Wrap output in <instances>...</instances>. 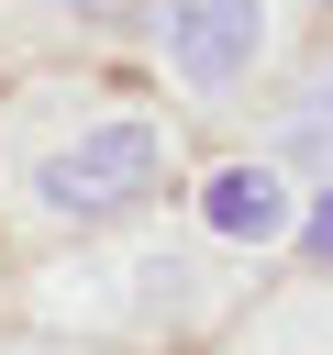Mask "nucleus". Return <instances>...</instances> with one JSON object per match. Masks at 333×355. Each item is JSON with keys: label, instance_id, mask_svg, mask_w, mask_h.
<instances>
[{"label": "nucleus", "instance_id": "20e7f679", "mask_svg": "<svg viewBox=\"0 0 333 355\" xmlns=\"http://www.w3.org/2000/svg\"><path fill=\"white\" fill-rule=\"evenodd\" d=\"M278 144H289L300 166H322V178H333V78H322V89L289 111V133H278Z\"/></svg>", "mask_w": 333, "mask_h": 355}, {"label": "nucleus", "instance_id": "7ed1b4c3", "mask_svg": "<svg viewBox=\"0 0 333 355\" xmlns=\"http://www.w3.org/2000/svg\"><path fill=\"white\" fill-rule=\"evenodd\" d=\"M200 211H211V233L266 244V233H289V178H278V166H211Z\"/></svg>", "mask_w": 333, "mask_h": 355}, {"label": "nucleus", "instance_id": "39448f33", "mask_svg": "<svg viewBox=\"0 0 333 355\" xmlns=\"http://www.w3.org/2000/svg\"><path fill=\"white\" fill-rule=\"evenodd\" d=\"M300 255H311V266H333V189L311 200V222H300Z\"/></svg>", "mask_w": 333, "mask_h": 355}, {"label": "nucleus", "instance_id": "f03ea898", "mask_svg": "<svg viewBox=\"0 0 333 355\" xmlns=\"http://www.w3.org/2000/svg\"><path fill=\"white\" fill-rule=\"evenodd\" d=\"M155 55L178 89L222 100L233 78H255L266 55V0H155Z\"/></svg>", "mask_w": 333, "mask_h": 355}, {"label": "nucleus", "instance_id": "423d86ee", "mask_svg": "<svg viewBox=\"0 0 333 355\" xmlns=\"http://www.w3.org/2000/svg\"><path fill=\"white\" fill-rule=\"evenodd\" d=\"M67 11H133V0H67Z\"/></svg>", "mask_w": 333, "mask_h": 355}, {"label": "nucleus", "instance_id": "f257e3e1", "mask_svg": "<svg viewBox=\"0 0 333 355\" xmlns=\"http://www.w3.org/2000/svg\"><path fill=\"white\" fill-rule=\"evenodd\" d=\"M155 178H166V133L122 111V122H89L78 144H56V155L33 166V200L67 211V222H100V211H133Z\"/></svg>", "mask_w": 333, "mask_h": 355}]
</instances>
